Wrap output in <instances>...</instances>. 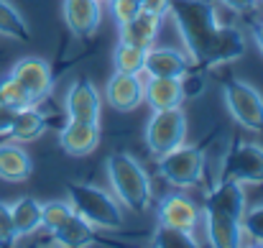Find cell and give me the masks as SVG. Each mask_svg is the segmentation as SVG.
Listing matches in <instances>:
<instances>
[{
  "label": "cell",
  "mask_w": 263,
  "mask_h": 248,
  "mask_svg": "<svg viewBox=\"0 0 263 248\" xmlns=\"http://www.w3.org/2000/svg\"><path fill=\"white\" fill-rule=\"evenodd\" d=\"M169 13L174 18L179 36L184 41V49L194 64H202V59L210 51V44L220 28L217 13L212 3L207 0H172Z\"/></svg>",
  "instance_id": "obj_1"
},
{
  "label": "cell",
  "mask_w": 263,
  "mask_h": 248,
  "mask_svg": "<svg viewBox=\"0 0 263 248\" xmlns=\"http://www.w3.org/2000/svg\"><path fill=\"white\" fill-rule=\"evenodd\" d=\"M105 171H107L110 187L120 205H125L133 212H146L154 205L151 176L133 154H128V151L110 154L105 162Z\"/></svg>",
  "instance_id": "obj_2"
},
{
  "label": "cell",
  "mask_w": 263,
  "mask_h": 248,
  "mask_svg": "<svg viewBox=\"0 0 263 248\" xmlns=\"http://www.w3.org/2000/svg\"><path fill=\"white\" fill-rule=\"evenodd\" d=\"M67 200L74 207L77 215H82L89 225L95 228H105V231H118L123 228V210L120 202L107 194L105 189H100L97 184L87 182H69L67 184Z\"/></svg>",
  "instance_id": "obj_3"
},
{
  "label": "cell",
  "mask_w": 263,
  "mask_h": 248,
  "mask_svg": "<svg viewBox=\"0 0 263 248\" xmlns=\"http://www.w3.org/2000/svg\"><path fill=\"white\" fill-rule=\"evenodd\" d=\"M156 169L164 176V182H169L172 187L189 189V187H194V184L202 182V174H204V151L197 149V146H186V141H184L181 146L161 154L159 162H156Z\"/></svg>",
  "instance_id": "obj_4"
},
{
  "label": "cell",
  "mask_w": 263,
  "mask_h": 248,
  "mask_svg": "<svg viewBox=\"0 0 263 248\" xmlns=\"http://www.w3.org/2000/svg\"><path fill=\"white\" fill-rule=\"evenodd\" d=\"M222 100L228 113L238 126L246 131L261 133L263 131V95L258 87H253L246 80H230L222 87Z\"/></svg>",
  "instance_id": "obj_5"
},
{
  "label": "cell",
  "mask_w": 263,
  "mask_h": 248,
  "mask_svg": "<svg viewBox=\"0 0 263 248\" xmlns=\"http://www.w3.org/2000/svg\"><path fill=\"white\" fill-rule=\"evenodd\" d=\"M186 115L181 108H169V110H154V115L146 123V146L154 156H161L181 146L186 141Z\"/></svg>",
  "instance_id": "obj_6"
},
{
  "label": "cell",
  "mask_w": 263,
  "mask_h": 248,
  "mask_svg": "<svg viewBox=\"0 0 263 248\" xmlns=\"http://www.w3.org/2000/svg\"><path fill=\"white\" fill-rule=\"evenodd\" d=\"M222 179L238 184H263V146L256 141H240L230 149L222 166Z\"/></svg>",
  "instance_id": "obj_7"
},
{
  "label": "cell",
  "mask_w": 263,
  "mask_h": 248,
  "mask_svg": "<svg viewBox=\"0 0 263 248\" xmlns=\"http://www.w3.org/2000/svg\"><path fill=\"white\" fill-rule=\"evenodd\" d=\"M10 77L23 87V92L28 95L31 105L44 102L51 95V90H54L51 67L41 57H23V59H18L13 64V69H10Z\"/></svg>",
  "instance_id": "obj_8"
},
{
  "label": "cell",
  "mask_w": 263,
  "mask_h": 248,
  "mask_svg": "<svg viewBox=\"0 0 263 248\" xmlns=\"http://www.w3.org/2000/svg\"><path fill=\"white\" fill-rule=\"evenodd\" d=\"M246 49H248V44H246V36H243L240 28H235V26H220L217 33H215V39H212V44H210V51H207V57L202 59L199 67H204V69L225 67V64L240 59L246 54Z\"/></svg>",
  "instance_id": "obj_9"
},
{
  "label": "cell",
  "mask_w": 263,
  "mask_h": 248,
  "mask_svg": "<svg viewBox=\"0 0 263 248\" xmlns=\"http://www.w3.org/2000/svg\"><path fill=\"white\" fill-rule=\"evenodd\" d=\"M105 97L110 102V108H115L118 113H130L143 102V80L141 75H128V72H118L107 80L105 87Z\"/></svg>",
  "instance_id": "obj_10"
},
{
  "label": "cell",
  "mask_w": 263,
  "mask_h": 248,
  "mask_svg": "<svg viewBox=\"0 0 263 248\" xmlns=\"http://www.w3.org/2000/svg\"><path fill=\"white\" fill-rule=\"evenodd\" d=\"M62 13L74 36L89 39L102 23V0H64Z\"/></svg>",
  "instance_id": "obj_11"
},
{
  "label": "cell",
  "mask_w": 263,
  "mask_h": 248,
  "mask_svg": "<svg viewBox=\"0 0 263 248\" xmlns=\"http://www.w3.org/2000/svg\"><path fill=\"white\" fill-rule=\"evenodd\" d=\"M67 118L82 123H100V92L89 80H77L67 92Z\"/></svg>",
  "instance_id": "obj_12"
},
{
  "label": "cell",
  "mask_w": 263,
  "mask_h": 248,
  "mask_svg": "<svg viewBox=\"0 0 263 248\" xmlns=\"http://www.w3.org/2000/svg\"><path fill=\"white\" fill-rule=\"evenodd\" d=\"M59 146L69 156H89L100 146V123L67 120V126L59 131Z\"/></svg>",
  "instance_id": "obj_13"
},
{
  "label": "cell",
  "mask_w": 263,
  "mask_h": 248,
  "mask_svg": "<svg viewBox=\"0 0 263 248\" xmlns=\"http://www.w3.org/2000/svg\"><path fill=\"white\" fill-rule=\"evenodd\" d=\"M156 215H159V223L186 228V231H194L197 223H199V210H197L194 200L181 194V192L164 194L159 200V205H156Z\"/></svg>",
  "instance_id": "obj_14"
},
{
  "label": "cell",
  "mask_w": 263,
  "mask_h": 248,
  "mask_svg": "<svg viewBox=\"0 0 263 248\" xmlns=\"http://www.w3.org/2000/svg\"><path fill=\"white\" fill-rule=\"evenodd\" d=\"M204 231H207V238H210V246L215 248H238L243 246V225L240 220L225 215V212H217L212 207H204Z\"/></svg>",
  "instance_id": "obj_15"
},
{
  "label": "cell",
  "mask_w": 263,
  "mask_h": 248,
  "mask_svg": "<svg viewBox=\"0 0 263 248\" xmlns=\"http://www.w3.org/2000/svg\"><path fill=\"white\" fill-rule=\"evenodd\" d=\"M184 100L186 92L181 77H148V82H143V102H148L151 110L181 108Z\"/></svg>",
  "instance_id": "obj_16"
},
{
  "label": "cell",
  "mask_w": 263,
  "mask_h": 248,
  "mask_svg": "<svg viewBox=\"0 0 263 248\" xmlns=\"http://www.w3.org/2000/svg\"><path fill=\"white\" fill-rule=\"evenodd\" d=\"M143 72L148 77H184L189 72V57L172 46H151L146 51Z\"/></svg>",
  "instance_id": "obj_17"
},
{
  "label": "cell",
  "mask_w": 263,
  "mask_h": 248,
  "mask_svg": "<svg viewBox=\"0 0 263 248\" xmlns=\"http://www.w3.org/2000/svg\"><path fill=\"white\" fill-rule=\"evenodd\" d=\"M204 207H212V210H217V212H225V215L240 220L243 212H246V207H248L243 184H238V182H233V179H222V182L207 194Z\"/></svg>",
  "instance_id": "obj_18"
},
{
  "label": "cell",
  "mask_w": 263,
  "mask_h": 248,
  "mask_svg": "<svg viewBox=\"0 0 263 248\" xmlns=\"http://www.w3.org/2000/svg\"><path fill=\"white\" fill-rule=\"evenodd\" d=\"M33 174V162L18 141L0 144V179L3 182H26Z\"/></svg>",
  "instance_id": "obj_19"
},
{
  "label": "cell",
  "mask_w": 263,
  "mask_h": 248,
  "mask_svg": "<svg viewBox=\"0 0 263 248\" xmlns=\"http://www.w3.org/2000/svg\"><path fill=\"white\" fill-rule=\"evenodd\" d=\"M120 41L125 44H136V46H143V49H151L156 36H159V28H161V18L151 15V13H136L130 21L120 23Z\"/></svg>",
  "instance_id": "obj_20"
},
{
  "label": "cell",
  "mask_w": 263,
  "mask_h": 248,
  "mask_svg": "<svg viewBox=\"0 0 263 248\" xmlns=\"http://www.w3.org/2000/svg\"><path fill=\"white\" fill-rule=\"evenodd\" d=\"M46 115L39 110V105H26L15 113V120L8 131V138L10 141H18V144H28V141H36L44 136L46 131Z\"/></svg>",
  "instance_id": "obj_21"
},
{
  "label": "cell",
  "mask_w": 263,
  "mask_h": 248,
  "mask_svg": "<svg viewBox=\"0 0 263 248\" xmlns=\"http://www.w3.org/2000/svg\"><path fill=\"white\" fill-rule=\"evenodd\" d=\"M54 243L62 248H85L95 243V225H89L82 215H72L62 228H57L54 233Z\"/></svg>",
  "instance_id": "obj_22"
},
{
  "label": "cell",
  "mask_w": 263,
  "mask_h": 248,
  "mask_svg": "<svg viewBox=\"0 0 263 248\" xmlns=\"http://www.w3.org/2000/svg\"><path fill=\"white\" fill-rule=\"evenodd\" d=\"M10 215H13V225L18 238L31 236L41 228V202L36 197H18L10 205Z\"/></svg>",
  "instance_id": "obj_23"
},
{
  "label": "cell",
  "mask_w": 263,
  "mask_h": 248,
  "mask_svg": "<svg viewBox=\"0 0 263 248\" xmlns=\"http://www.w3.org/2000/svg\"><path fill=\"white\" fill-rule=\"evenodd\" d=\"M0 36H8V39H15L23 44L31 41V28H28L23 13L8 0H0Z\"/></svg>",
  "instance_id": "obj_24"
},
{
  "label": "cell",
  "mask_w": 263,
  "mask_h": 248,
  "mask_svg": "<svg viewBox=\"0 0 263 248\" xmlns=\"http://www.w3.org/2000/svg\"><path fill=\"white\" fill-rule=\"evenodd\" d=\"M151 246H156V248H197L199 241L194 238V231L159 223V228L154 231Z\"/></svg>",
  "instance_id": "obj_25"
},
{
  "label": "cell",
  "mask_w": 263,
  "mask_h": 248,
  "mask_svg": "<svg viewBox=\"0 0 263 248\" xmlns=\"http://www.w3.org/2000/svg\"><path fill=\"white\" fill-rule=\"evenodd\" d=\"M146 51L143 46H136V44H125V41H118L115 46V69L118 72H128V75H141L143 72V62H146Z\"/></svg>",
  "instance_id": "obj_26"
},
{
  "label": "cell",
  "mask_w": 263,
  "mask_h": 248,
  "mask_svg": "<svg viewBox=\"0 0 263 248\" xmlns=\"http://www.w3.org/2000/svg\"><path fill=\"white\" fill-rule=\"evenodd\" d=\"M72 215H74V207L69 205V200L41 202V228H46L49 233H54L57 228H62Z\"/></svg>",
  "instance_id": "obj_27"
},
{
  "label": "cell",
  "mask_w": 263,
  "mask_h": 248,
  "mask_svg": "<svg viewBox=\"0 0 263 248\" xmlns=\"http://www.w3.org/2000/svg\"><path fill=\"white\" fill-rule=\"evenodd\" d=\"M0 102L8 105V108H13V110H21V108L31 105L28 102V95L23 92V87L15 82L10 75L0 77Z\"/></svg>",
  "instance_id": "obj_28"
},
{
  "label": "cell",
  "mask_w": 263,
  "mask_h": 248,
  "mask_svg": "<svg viewBox=\"0 0 263 248\" xmlns=\"http://www.w3.org/2000/svg\"><path fill=\"white\" fill-rule=\"evenodd\" d=\"M240 225H243V236L253 238V246H263V202L246 207Z\"/></svg>",
  "instance_id": "obj_29"
},
{
  "label": "cell",
  "mask_w": 263,
  "mask_h": 248,
  "mask_svg": "<svg viewBox=\"0 0 263 248\" xmlns=\"http://www.w3.org/2000/svg\"><path fill=\"white\" fill-rule=\"evenodd\" d=\"M18 233L13 225V215H10V205L0 200V248H10L15 246Z\"/></svg>",
  "instance_id": "obj_30"
},
{
  "label": "cell",
  "mask_w": 263,
  "mask_h": 248,
  "mask_svg": "<svg viewBox=\"0 0 263 248\" xmlns=\"http://www.w3.org/2000/svg\"><path fill=\"white\" fill-rule=\"evenodd\" d=\"M107 3L112 8V15H115L118 26L130 21L136 13H141V0H107Z\"/></svg>",
  "instance_id": "obj_31"
},
{
  "label": "cell",
  "mask_w": 263,
  "mask_h": 248,
  "mask_svg": "<svg viewBox=\"0 0 263 248\" xmlns=\"http://www.w3.org/2000/svg\"><path fill=\"white\" fill-rule=\"evenodd\" d=\"M169 5H172V0H141V10L151 13L156 18H164L169 13Z\"/></svg>",
  "instance_id": "obj_32"
},
{
  "label": "cell",
  "mask_w": 263,
  "mask_h": 248,
  "mask_svg": "<svg viewBox=\"0 0 263 248\" xmlns=\"http://www.w3.org/2000/svg\"><path fill=\"white\" fill-rule=\"evenodd\" d=\"M228 10H233V13H251V10H256V5H258V0H220Z\"/></svg>",
  "instance_id": "obj_33"
},
{
  "label": "cell",
  "mask_w": 263,
  "mask_h": 248,
  "mask_svg": "<svg viewBox=\"0 0 263 248\" xmlns=\"http://www.w3.org/2000/svg\"><path fill=\"white\" fill-rule=\"evenodd\" d=\"M15 113L18 110H13V108H8V105L0 102V136H8V131H10V126L15 120Z\"/></svg>",
  "instance_id": "obj_34"
},
{
  "label": "cell",
  "mask_w": 263,
  "mask_h": 248,
  "mask_svg": "<svg viewBox=\"0 0 263 248\" xmlns=\"http://www.w3.org/2000/svg\"><path fill=\"white\" fill-rule=\"evenodd\" d=\"M253 41H256V46L261 49V54H263V23L253 26Z\"/></svg>",
  "instance_id": "obj_35"
},
{
  "label": "cell",
  "mask_w": 263,
  "mask_h": 248,
  "mask_svg": "<svg viewBox=\"0 0 263 248\" xmlns=\"http://www.w3.org/2000/svg\"><path fill=\"white\" fill-rule=\"evenodd\" d=\"M102 3H107V0H102Z\"/></svg>",
  "instance_id": "obj_36"
}]
</instances>
